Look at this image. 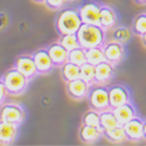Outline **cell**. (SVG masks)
Instances as JSON below:
<instances>
[{
  "mask_svg": "<svg viewBox=\"0 0 146 146\" xmlns=\"http://www.w3.org/2000/svg\"><path fill=\"white\" fill-rule=\"evenodd\" d=\"M7 91H6V88H5V84L3 82V80L0 78V105H1L6 98V96H7Z\"/></svg>",
  "mask_w": 146,
  "mask_h": 146,
  "instance_id": "f546056e",
  "label": "cell"
},
{
  "mask_svg": "<svg viewBox=\"0 0 146 146\" xmlns=\"http://www.w3.org/2000/svg\"><path fill=\"white\" fill-rule=\"evenodd\" d=\"M140 38H141V41H143V43H144V46L146 47V33H144L141 36H140Z\"/></svg>",
  "mask_w": 146,
  "mask_h": 146,
  "instance_id": "4dcf8cb0",
  "label": "cell"
},
{
  "mask_svg": "<svg viewBox=\"0 0 146 146\" xmlns=\"http://www.w3.org/2000/svg\"><path fill=\"white\" fill-rule=\"evenodd\" d=\"M144 138L146 139V120H144Z\"/></svg>",
  "mask_w": 146,
  "mask_h": 146,
  "instance_id": "d6a6232c",
  "label": "cell"
},
{
  "mask_svg": "<svg viewBox=\"0 0 146 146\" xmlns=\"http://www.w3.org/2000/svg\"><path fill=\"white\" fill-rule=\"evenodd\" d=\"M111 29H112V32H111V38H110V40L117 41V42L123 43V44L127 43V42L131 40L132 35H133L132 29L129 28V27H126V26H118V27L115 26V27L111 28Z\"/></svg>",
  "mask_w": 146,
  "mask_h": 146,
  "instance_id": "44dd1931",
  "label": "cell"
},
{
  "mask_svg": "<svg viewBox=\"0 0 146 146\" xmlns=\"http://www.w3.org/2000/svg\"><path fill=\"white\" fill-rule=\"evenodd\" d=\"M108 90H109V104H110V109L131 102V94L129 89L124 86H121V84L112 86Z\"/></svg>",
  "mask_w": 146,
  "mask_h": 146,
  "instance_id": "9c48e42d",
  "label": "cell"
},
{
  "mask_svg": "<svg viewBox=\"0 0 146 146\" xmlns=\"http://www.w3.org/2000/svg\"><path fill=\"white\" fill-rule=\"evenodd\" d=\"M103 137H105L109 141L115 143V144H121V143L129 140L123 125H118L113 129L103 131Z\"/></svg>",
  "mask_w": 146,
  "mask_h": 146,
  "instance_id": "ffe728a7",
  "label": "cell"
},
{
  "mask_svg": "<svg viewBox=\"0 0 146 146\" xmlns=\"http://www.w3.org/2000/svg\"><path fill=\"white\" fill-rule=\"evenodd\" d=\"M90 87H91V84H89L88 82L78 77L76 80H72L66 83V91L71 100L82 101L84 98H87Z\"/></svg>",
  "mask_w": 146,
  "mask_h": 146,
  "instance_id": "52a82bcc",
  "label": "cell"
},
{
  "mask_svg": "<svg viewBox=\"0 0 146 146\" xmlns=\"http://www.w3.org/2000/svg\"><path fill=\"white\" fill-rule=\"evenodd\" d=\"M60 68H61V76H62V80L66 83L80 77V66L75 63L67 61Z\"/></svg>",
  "mask_w": 146,
  "mask_h": 146,
  "instance_id": "7402d4cb",
  "label": "cell"
},
{
  "mask_svg": "<svg viewBox=\"0 0 146 146\" xmlns=\"http://www.w3.org/2000/svg\"><path fill=\"white\" fill-rule=\"evenodd\" d=\"M14 68H17L20 72H22V74L29 80H32L33 77L38 75L33 56L28 55V54L18 56L15 60V63H14Z\"/></svg>",
  "mask_w": 146,
  "mask_h": 146,
  "instance_id": "7c38bea8",
  "label": "cell"
},
{
  "mask_svg": "<svg viewBox=\"0 0 146 146\" xmlns=\"http://www.w3.org/2000/svg\"><path fill=\"white\" fill-rule=\"evenodd\" d=\"M33 56V60H34V63H35V67H36V71L38 74H48L50 72L55 66L53 63V61L48 54V50L47 49H39L32 54Z\"/></svg>",
  "mask_w": 146,
  "mask_h": 146,
  "instance_id": "8fae6325",
  "label": "cell"
},
{
  "mask_svg": "<svg viewBox=\"0 0 146 146\" xmlns=\"http://www.w3.org/2000/svg\"><path fill=\"white\" fill-rule=\"evenodd\" d=\"M112 111H113V113L118 120L119 125H124L126 121L131 120L133 117L137 116V110H136L135 105H133L131 102L125 103L123 105H119L117 108H113Z\"/></svg>",
  "mask_w": 146,
  "mask_h": 146,
  "instance_id": "2e32d148",
  "label": "cell"
},
{
  "mask_svg": "<svg viewBox=\"0 0 146 146\" xmlns=\"http://www.w3.org/2000/svg\"><path fill=\"white\" fill-rule=\"evenodd\" d=\"M80 77L88 82L89 84L94 86L95 84V66L89 63V62H84L83 64L80 66Z\"/></svg>",
  "mask_w": 146,
  "mask_h": 146,
  "instance_id": "d4e9b609",
  "label": "cell"
},
{
  "mask_svg": "<svg viewBox=\"0 0 146 146\" xmlns=\"http://www.w3.org/2000/svg\"><path fill=\"white\" fill-rule=\"evenodd\" d=\"M104 56L108 62L112 63L113 66L119 64L125 57V47L123 43H119L117 41L109 40L105 41L102 46Z\"/></svg>",
  "mask_w": 146,
  "mask_h": 146,
  "instance_id": "8992f818",
  "label": "cell"
},
{
  "mask_svg": "<svg viewBox=\"0 0 146 146\" xmlns=\"http://www.w3.org/2000/svg\"><path fill=\"white\" fill-rule=\"evenodd\" d=\"M58 42L62 44L68 52L75 49V48L81 47L78 39H77V35L76 33H70V34H63V35H60V39Z\"/></svg>",
  "mask_w": 146,
  "mask_h": 146,
  "instance_id": "cb8c5ba5",
  "label": "cell"
},
{
  "mask_svg": "<svg viewBox=\"0 0 146 146\" xmlns=\"http://www.w3.org/2000/svg\"><path fill=\"white\" fill-rule=\"evenodd\" d=\"M47 50H48V54H49L55 67H61L63 63H66L68 61L69 52L58 41L52 43L49 47L47 48Z\"/></svg>",
  "mask_w": 146,
  "mask_h": 146,
  "instance_id": "5bb4252c",
  "label": "cell"
},
{
  "mask_svg": "<svg viewBox=\"0 0 146 146\" xmlns=\"http://www.w3.org/2000/svg\"><path fill=\"white\" fill-rule=\"evenodd\" d=\"M115 75V66L108 61L95 66V84L109 83Z\"/></svg>",
  "mask_w": 146,
  "mask_h": 146,
  "instance_id": "4fadbf2b",
  "label": "cell"
},
{
  "mask_svg": "<svg viewBox=\"0 0 146 146\" xmlns=\"http://www.w3.org/2000/svg\"><path fill=\"white\" fill-rule=\"evenodd\" d=\"M87 100L90 109H94V110L103 111V110H106V109H110V104H109V90L108 88L103 87L102 84H95L94 88L90 87Z\"/></svg>",
  "mask_w": 146,
  "mask_h": 146,
  "instance_id": "277c9868",
  "label": "cell"
},
{
  "mask_svg": "<svg viewBox=\"0 0 146 146\" xmlns=\"http://www.w3.org/2000/svg\"><path fill=\"white\" fill-rule=\"evenodd\" d=\"M82 25V20L78 9L75 8H62L56 17L55 28L58 35L76 33Z\"/></svg>",
  "mask_w": 146,
  "mask_h": 146,
  "instance_id": "7a4b0ae2",
  "label": "cell"
},
{
  "mask_svg": "<svg viewBox=\"0 0 146 146\" xmlns=\"http://www.w3.org/2000/svg\"><path fill=\"white\" fill-rule=\"evenodd\" d=\"M68 61L69 62H72L77 66L83 64L84 62H87V58H86V49L82 47L75 48L69 52L68 54Z\"/></svg>",
  "mask_w": 146,
  "mask_h": 146,
  "instance_id": "83f0119b",
  "label": "cell"
},
{
  "mask_svg": "<svg viewBox=\"0 0 146 146\" xmlns=\"http://www.w3.org/2000/svg\"><path fill=\"white\" fill-rule=\"evenodd\" d=\"M76 35L81 47L84 49L102 47L106 41V29L91 23H82L76 32Z\"/></svg>",
  "mask_w": 146,
  "mask_h": 146,
  "instance_id": "6da1fadb",
  "label": "cell"
},
{
  "mask_svg": "<svg viewBox=\"0 0 146 146\" xmlns=\"http://www.w3.org/2000/svg\"><path fill=\"white\" fill-rule=\"evenodd\" d=\"M86 58H87V62L94 66L103 62V61H106L102 47H94V48L86 49Z\"/></svg>",
  "mask_w": 146,
  "mask_h": 146,
  "instance_id": "603a6c76",
  "label": "cell"
},
{
  "mask_svg": "<svg viewBox=\"0 0 146 146\" xmlns=\"http://www.w3.org/2000/svg\"><path fill=\"white\" fill-rule=\"evenodd\" d=\"M83 125H90L100 129V111L90 109L82 117V123Z\"/></svg>",
  "mask_w": 146,
  "mask_h": 146,
  "instance_id": "4316f807",
  "label": "cell"
},
{
  "mask_svg": "<svg viewBox=\"0 0 146 146\" xmlns=\"http://www.w3.org/2000/svg\"><path fill=\"white\" fill-rule=\"evenodd\" d=\"M129 140L138 141L144 139V119L138 115L123 125Z\"/></svg>",
  "mask_w": 146,
  "mask_h": 146,
  "instance_id": "30bf717a",
  "label": "cell"
},
{
  "mask_svg": "<svg viewBox=\"0 0 146 146\" xmlns=\"http://www.w3.org/2000/svg\"><path fill=\"white\" fill-rule=\"evenodd\" d=\"M34 3H38V4H43L44 3V0H33Z\"/></svg>",
  "mask_w": 146,
  "mask_h": 146,
  "instance_id": "836d02e7",
  "label": "cell"
},
{
  "mask_svg": "<svg viewBox=\"0 0 146 146\" xmlns=\"http://www.w3.org/2000/svg\"><path fill=\"white\" fill-rule=\"evenodd\" d=\"M67 1H68V0H44L43 5L47 8L56 11V9H61L62 7H64V5L67 4Z\"/></svg>",
  "mask_w": 146,
  "mask_h": 146,
  "instance_id": "f1b7e54d",
  "label": "cell"
},
{
  "mask_svg": "<svg viewBox=\"0 0 146 146\" xmlns=\"http://www.w3.org/2000/svg\"><path fill=\"white\" fill-rule=\"evenodd\" d=\"M117 13L109 5H101L100 11V26L104 29H111L117 25Z\"/></svg>",
  "mask_w": 146,
  "mask_h": 146,
  "instance_id": "9a60e30c",
  "label": "cell"
},
{
  "mask_svg": "<svg viewBox=\"0 0 146 146\" xmlns=\"http://www.w3.org/2000/svg\"><path fill=\"white\" fill-rule=\"evenodd\" d=\"M100 11L101 4L96 1H87L80 6L78 13L82 23H91L100 26Z\"/></svg>",
  "mask_w": 146,
  "mask_h": 146,
  "instance_id": "ba28073f",
  "label": "cell"
},
{
  "mask_svg": "<svg viewBox=\"0 0 146 146\" xmlns=\"http://www.w3.org/2000/svg\"><path fill=\"white\" fill-rule=\"evenodd\" d=\"M136 4H139V5H145L146 4V0H133Z\"/></svg>",
  "mask_w": 146,
  "mask_h": 146,
  "instance_id": "1f68e13d",
  "label": "cell"
},
{
  "mask_svg": "<svg viewBox=\"0 0 146 146\" xmlns=\"http://www.w3.org/2000/svg\"><path fill=\"white\" fill-rule=\"evenodd\" d=\"M25 119V111L22 106L17 103H6L1 104L0 108V120L8 121V123L20 125Z\"/></svg>",
  "mask_w": 146,
  "mask_h": 146,
  "instance_id": "5b68a950",
  "label": "cell"
},
{
  "mask_svg": "<svg viewBox=\"0 0 146 146\" xmlns=\"http://www.w3.org/2000/svg\"><path fill=\"white\" fill-rule=\"evenodd\" d=\"M119 123L112 111V109H106V110L100 111V130L105 131V130H110L116 126H118Z\"/></svg>",
  "mask_w": 146,
  "mask_h": 146,
  "instance_id": "d6986e66",
  "label": "cell"
},
{
  "mask_svg": "<svg viewBox=\"0 0 146 146\" xmlns=\"http://www.w3.org/2000/svg\"><path fill=\"white\" fill-rule=\"evenodd\" d=\"M131 29L133 34L138 36H141L144 33H146V13H140L133 19Z\"/></svg>",
  "mask_w": 146,
  "mask_h": 146,
  "instance_id": "484cf974",
  "label": "cell"
},
{
  "mask_svg": "<svg viewBox=\"0 0 146 146\" xmlns=\"http://www.w3.org/2000/svg\"><path fill=\"white\" fill-rule=\"evenodd\" d=\"M5 88L8 95H21L26 91L28 83H29V78H27L25 75L20 72L17 68H11L8 69L1 77Z\"/></svg>",
  "mask_w": 146,
  "mask_h": 146,
  "instance_id": "3957f363",
  "label": "cell"
},
{
  "mask_svg": "<svg viewBox=\"0 0 146 146\" xmlns=\"http://www.w3.org/2000/svg\"><path fill=\"white\" fill-rule=\"evenodd\" d=\"M18 136V125L0 120V144L9 145Z\"/></svg>",
  "mask_w": 146,
  "mask_h": 146,
  "instance_id": "e0dca14e",
  "label": "cell"
},
{
  "mask_svg": "<svg viewBox=\"0 0 146 146\" xmlns=\"http://www.w3.org/2000/svg\"><path fill=\"white\" fill-rule=\"evenodd\" d=\"M103 137V133L98 127L90 126V125H83L81 124L80 129V139L86 144H94Z\"/></svg>",
  "mask_w": 146,
  "mask_h": 146,
  "instance_id": "ac0fdd59",
  "label": "cell"
}]
</instances>
